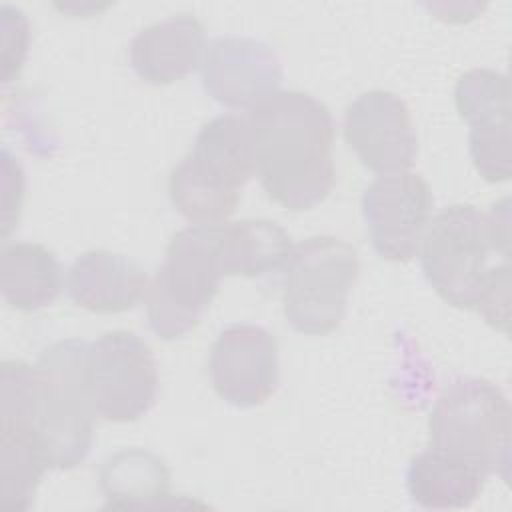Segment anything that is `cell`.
<instances>
[{"label": "cell", "mask_w": 512, "mask_h": 512, "mask_svg": "<svg viewBox=\"0 0 512 512\" xmlns=\"http://www.w3.org/2000/svg\"><path fill=\"white\" fill-rule=\"evenodd\" d=\"M0 288L6 304L36 312L60 296L62 266L56 254L38 242L6 244L0 256Z\"/></svg>", "instance_id": "obj_19"}, {"label": "cell", "mask_w": 512, "mask_h": 512, "mask_svg": "<svg viewBox=\"0 0 512 512\" xmlns=\"http://www.w3.org/2000/svg\"><path fill=\"white\" fill-rule=\"evenodd\" d=\"M2 164H4V188H6V194H4V238L10 234V228L18 222V216L20 214V208H22V198H24V172L20 168L18 162L12 160L10 152L4 150L2 154Z\"/></svg>", "instance_id": "obj_22"}, {"label": "cell", "mask_w": 512, "mask_h": 512, "mask_svg": "<svg viewBox=\"0 0 512 512\" xmlns=\"http://www.w3.org/2000/svg\"><path fill=\"white\" fill-rule=\"evenodd\" d=\"M456 110L470 126L468 148L478 174L488 182L510 178V82L488 68L468 70L454 90Z\"/></svg>", "instance_id": "obj_11"}, {"label": "cell", "mask_w": 512, "mask_h": 512, "mask_svg": "<svg viewBox=\"0 0 512 512\" xmlns=\"http://www.w3.org/2000/svg\"><path fill=\"white\" fill-rule=\"evenodd\" d=\"M430 448L478 468L488 478L510 460V404L490 380L458 376L438 394L430 420Z\"/></svg>", "instance_id": "obj_6"}, {"label": "cell", "mask_w": 512, "mask_h": 512, "mask_svg": "<svg viewBox=\"0 0 512 512\" xmlns=\"http://www.w3.org/2000/svg\"><path fill=\"white\" fill-rule=\"evenodd\" d=\"M146 272L128 256L90 250L74 260L66 288L72 302L94 314H120L134 308L148 290Z\"/></svg>", "instance_id": "obj_15"}, {"label": "cell", "mask_w": 512, "mask_h": 512, "mask_svg": "<svg viewBox=\"0 0 512 512\" xmlns=\"http://www.w3.org/2000/svg\"><path fill=\"white\" fill-rule=\"evenodd\" d=\"M208 374L216 394L236 406L264 404L278 388V342L258 324H232L212 344Z\"/></svg>", "instance_id": "obj_10"}, {"label": "cell", "mask_w": 512, "mask_h": 512, "mask_svg": "<svg viewBox=\"0 0 512 512\" xmlns=\"http://www.w3.org/2000/svg\"><path fill=\"white\" fill-rule=\"evenodd\" d=\"M432 206V190L420 174L410 170L380 174L362 196V214L374 250L390 262H410L418 256Z\"/></svg>", "instance_id": "obj_9"}, {"label": "cell", "mask_w": 512, "mask_h": 512, "mask_svg": "<svg viewBox=\"0 0 512 512\" xmlns=\"http://www.w3.org/2000/svg\"><path fill=\"white\" fill-rule=\"evenodd\" d=\"M484 214L454 204L436 214L420 244V264L436 294L508 334L510 320V232L508 210Z\"/></svg>", "instance_id": "obj_1"}, {"label": "cell", "mask_w": 512, "mask_h": 512, "mask_svg": "<svg viewBox=\"0 0 512 512\" xmlns=\"http://www.w3.org/2000/svg\"><path fill=\"white\" fill-rule=\"evenodd\" d=\"M88 344L80 338L54 342L36 362V428L56 470L80 466L92 448L98 414L86 378Z\"/></svg>", "instance_id": "obj_4"}, {"label": "cell", "mask_w": 512, "mask_h": 512, "mask_svg": "<svg viewBox=\"0 0 512 512\" xmlns=\"http://www.w3.org/2000/svg\"><path fill=\"white\" fill-rule=\"evenodd\" d=\"M204 50L202 22L180 14L142 28L130 42L128 58L140 80L164 86L192 74L202 64Z\"/></svg>", "instance_id": "obj_14"}, {"label": "cell", "mask_w": 512, "mask_h": 512, "mask_svg": "<svg viewBox=\"0 0 512 512\" xmlns=\"http://www.w3.org/2000/svg\"><path fill=\"white\" fill-rule=\"evenodd\" d=\"M0 418V508L28 510L50 462L32 414L0 412Z\"/></svg>", "instance_id": "obj_16"}, {"label": "cell", "mask_w": 512, "mask_h": 512, "mask_svg": "<svg viewBox=\"0 0 512 512\" xmlns=\"http://www.w3.org/2000/svg\"><path fill=\"white\" fill-rule=\"evenodd\" d=\"M222 278L218 224H190L178 230L144 294L152 332L162 340L192 332L218 294Z\"/></svg>", "instance_id": "obj_5"}, {"label": "cell", "mask_w": 512, "mask_h": 512, "mask_svg": "<svg viewBox=\"0 0 512 512\" xmlns=\"http://www.w3.org/2000/svg\"><path fill=\"white\" fill-rule=\"evenodd\" d=\"M356 250L336 236H312L296 244L284 266L282 310L292 330L304 336L334 332L358 278Z\"/></svg>", "instance_id": "obj_7"}, {"label": "cell", "mask_w": 512, "mask_h": 512, "mask_svg": "<svg viewBox=\"0 0 512 512\" xmlns=\"http://www.w3.org/2000/svg\"><path fill=\"white\" fill-rule=\"evenodd\" d=\"M98 480L106 508L152 506L172 496L166 462L144 448H126L108 456Z\"/></svg>", "instance_id": "obj_20"}, {"label": "cell", "mask_w": 512, "mask_h": 512, "mask_svg": "<svg viewBox=\"0 0 512 512\" xmlns=\"http://www.w3.org/2000/svg\"><path fill=\"white\" fill-rule=\"evenodd\" d=\"M2 62L4 82H10L14 76H18L26 54H28V42H30V26L26 16L20 10H14V16H10V6L2 8Z\"/></svg>", "instance_id": "obj_21"}, {"label": "cell", "mask_w": 512, "mask_h": 512, "mask_svg": "<svg viewBox=\"0 0 512 512\" xmlns=\"http://www.w3.org/2000/svg\"><path fill=\"white\" fill-rule=\"evenodd\" d=\"M86 378L96 414L110 422L142 418L158 396V366L150 346L128 330L88 344Z\"/></svg>", "instance_id": "obj_8"}, {"label": "cell", "mask_w": 512, "mask_h": 512, "mask_svg": "<svg viewBox=\"0 0 512 512\" xmlns=\"http://www.w3.org/2000/svg\"><path fill=\"white\" fill-rule=\"evenodd\" d=\"M246 118L256 176L268 198L294 212L324 202L336 182L330 110L306 92L278 90Z\"/></svg>", "instance_id": "obj_2"}, {"label": "cell", "mask_w": 512, "mask_h": 512, "mask_svg": "<svg viewBox=\"0 0 512 512\" xmlns=\"http://www.w3.org/2000/svg\"><path fill=\"white\" fill-rule=\"evenodd\" d=\"M294 250L290 234L276 222L244 218L218 224V254L224 276L256 278L280 270Z\"/></svg>", "instance_id": "obj_17"}, {"label": "cell", "mask_w": 512, "mask_h": 512, "mask_svg": "<svg viewBox=\"0 0 512 512\" xmlns=\"http://www.w3.org/2000/svg\"><path fill=\"white\" fill-rule=\"evenodd\" d=\"M254 174L248 118L216 116L200 128L192 150L172 168L170 202L190 224H220L234 214L240 190Z\"/></svg>", "instance_id": "obj_3"}, {"label": "cell", "mask_w": 512, "mask_h": 512, "mask_svg": "<svg viewBox=\"0 0 512 512\" xmlns=\"http://www.w3.org/2000/svg\"><path fill=\"white\" fill-rule=\"evenodd\" d=\"M344 138L362 166L376 174L410 170L418 152L410 108L388 90H368L348 104Z\"/></svg>", "instance_id": "obj_12"}, {"label": "cell", "mask_w": 512, "mask_h": 512, "mask_svg": "<svg viewBox=\"0 0 512 512\" xmlns=\"http://www.w3.org/2000/svg\"><path fill=\"white\" fill-rule=\"evenodd\" d=\"M488 476L478 468L438 450L412 456L406 470V488L414 504L426 510L468 508L484 490Z\"/></svg>", "instance_id": "obj_18"}, {"label": "cell", "mask_w": 512, "mask_h": 512, "mask_svg": "<svg viewBox=\"0 0 512 512\" xmlns=\"http://www.w3.org/2000/svg\"><path fill=\"white\" fill-rule=\"evenodd\" d=\"M200 70L208 96L232 110L256 108L282 82L276 52L254 38H214L204 50Z\"/></svg>", "instance_id": "obj_13"}]
</instances>
